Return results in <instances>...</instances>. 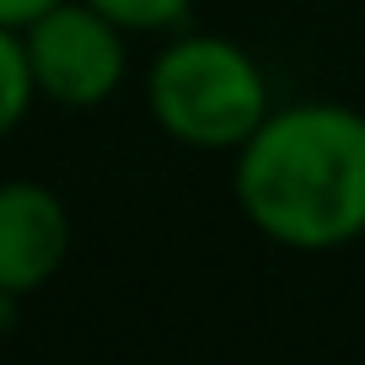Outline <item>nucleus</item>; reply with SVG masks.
I'll return each instance as SVG.
<instances>
[{"label":"nucleus","instance_id":"nucleus-1","mask_svg":"<svg viewBox=\"0 0 365 365\" xmlns=\"http://www.w3.org/2000/svg\"><path fill=\"white\" fill-rule=\"evenodd\" d=\"M231 199L285 252L354 247L365 237V113L349 103L274 108L237 145Z\"/></svg>","mask_w":365,"mask_h":365},{"label":"nucleus","instance_id":"nucleus-2","mask_svg":"<svg viewBox=\"0 0 365 365\" xmlns=\"http://www.w3.org/2000/svg\"><path fill=\"white\" fill-rule=\"evenodd\" d=\"M145 108L167 140L188 150H231V156L274 113L263 65L237 38L220 33L172 38L145 70Z\"/></svg>","mask_w":365,"mask_h":365},{"label":"nucleus","instance_id":"nucleus-3","mask_svg":"<svg viewBox=\"0 0 365 365\" xmlns=\"http://www.w3.org/2000/svg\"><path fill=\"white\" fill-rule=\"evenodd\" d=\"M38 97L54 108H103L129 76V33L91 0H59L22 27Z\"/></svg>","mask_w":365,"mask_h":365},{"label":"nucleus","instance_id":"nucleus-4","mask_svg":"<svg viewBox=\"0 0 365 365\" xmlns=\"http://www.w3.org/2000/svg\"><path fill=\"white\" fill-rule=\"evenodd\" d=\"M70 258V210L38 178L0 182V296L22 301L65 269Z\"/></svg>","mask_w":365,"mask_h":365},{"label":"nucleus","instance_id":"nucleus-5","mask_svg":"<svg viewBox=\"0 0 365 365\" xmlns=\"http://www.w3.org/2000/svg\"><path fill=\"white\" fill-rule=\"evenodd\" d=\"M33 103H38V81H33V65H27L22 27L0 22V140L22 129Z\"/></svg>","mask_w":365,"mask_h":365},{"label":"nucleus","instance_id":"nucleus-6","mask_svg":"<svg viewBox=\"0 0 365 365\" xmlns=\"http://www.w3.org/2000/svg\"><path fill=\"white\" fill-rule=\"evenodd\" d=\"M91 6L113 16L124 33H172L194 11V0H91Z\"/></svg>","mask_w":365,"mask_h":365},{"label":"nucleus","instance_id":"nucleus-7","mask_svg":"<svg viewBox=\"0 0 365 365\" xmlns=\"http://www.w3.org/2000/svg\"><path fill=\"white\" fill-rule=\"evenodd\" d=\"M48 6H59V0H0V22L6 27H27L33 16H43Z\"/></svg>","mask_w":365,"mask_h":365},{"label":"nucleus","instance_id":"nucleus-8","mask_svg":"<svg viewBox=\"0 0 365 365\" xmlns=\"http://www.w3.org/2000/svg\"><path fill=\"white\" fill-rule=\"evenodd\" d=\"M6 307H11V301H6V296H0V312H6Z\"/></svg>","mask_w":365,"mask_h":365}]
</instances>
